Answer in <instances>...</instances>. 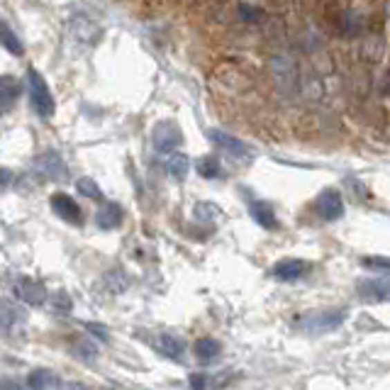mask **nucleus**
<instances>
[{
    "label": "nucleus",
    "mask_w": 390,
    "mask_h": 390,
    "mask_svg": "<svg viewBox=\"0 0 390 390\" xmlns=\"http://www.w3.org/2000/svg\"><path fill=\"white\" fill-rule=\"evenodd\" d=\"M346 310L337 308V310H319V313H308L295 322V329L305 334H327L332 329L342 327L346 319Z\"/></svg>",
    "instance_id": "f257e3e1"
},
{
    "label": "nucleus",
    "mask_w": 390,
    "mask_h": 390,
    "mask_svg": "<svg viewBox=\"0 0 390 390\" xmlns=\"http://www.w3.org/2000/svg\"><path fill=\"white\" fill-rule=\"evenodd\" d=\"M27 83H30V98H32V108L39 113V118H52L57 103H54V95L46 86V81L41 78V73L37 68L27 71Z\"/></svg>",
    "instance_id": "f03ea898"
},
{
    "label": "nucleus",
    "mask_w": 390,
    "mask_h": 390,
    "mask_svg": "<svg viewBox=\"0 0 390 390\" xmlns=\"http://www.w3.org/2000/svg\"><path fill=\"white\" fill-rule=\"evenodd\" d=\"M151 144H154V149L159 151V154L166 156L183 144V132H180V127L176 122L164 120V122L156 124L154 132H151Z\"/></svg>",
    "instance_id": "7ed1b4c3"
},
{
    "label": "nucleus",
    "mask_w": 390,
    "mask_h": 390,
    "mask_svg": "<svg viewBox=\"0 0 390 390\" xmlns=\"http://www.w3.org/2000/svg\"><path fill=\"white\" fill-rule=\"evenodd\" d=\"M12 292H15L17 300H22V303H27V305H41L49 298L44 283L35 281L32 276H17L15 281H12Z\"/></svg>",
    "instance_id": "20e7f679"
},
{
    "label": "nucleus",
    "mask_w": 390,
    "mask_h": 390,
    "mask_svg": "<svg viewBox=\"0 0 390 390\" xmlns=\"http://www.w3.org/2000/svg\"><path fill=\"white\" fill-rule=\"evenodd\" d=\"M27 324V310L20 308L12 300H3L0 305V327H3V334L8 339L15 337V334L22 332V327Z\"/></svg>",
    "instance_id": "39448f33"
},
{
    "label": "nucleus",
    "mask_w": 390,
    "mask_h": 390,
    "mask_svg": "<svg viewBox=\"0 0 390 390\" xmlns=\"http://www.w3.org/2000/svg\"><path fill=\"white\" fill-rule=\"evenodd\" d=\"M310 271H313V263L305 261V259H283L271 268V276L283 283H295L310 276Z\"/></svg>",
    "instance_id": "423d86ee"
},
{
    "label": "nucleus",
    "mask_w": 390,
    "mask_h": 390,
    "mask_svg": "<svg viewBox=\"0 0 390 390\" xmlns=\"http://www.w3.org/2000/svg\"><path fill=\"white\" fill-rule=\"evenodd\" d=\"M35 166L46 180H66L68 178V166L64 164L59 151L49 149V151H44V154H39L35 161Z\"/></svg>",
    "instance_id": "0eeeda50"
},
{
    "label": "nucleus",
    "mask_w": 390,
    "mask_h": 390,
    "mask_svg": "<svg viewBox=\"0 0 390 390\" xmlns=\"http://www.w3.org/2000/svg\"><path fill=\"white\" fill-rule=\"evenodd\" d=\"M49 203H52V210L57 212L64 222H68V225H76V227L83 225V212H81V207H78V203L73 201L71 195L54 193Z\"/></svg>",
    "instance_id": "6e6552de"
},
{
    "label": "nucleus",
    "mask_w": 390,
    "mask_h": 390,
    "mask_svg": "<svg viewBox=\"0 0 390 390\" xmlns=\"http://www.w3.org/2000/svg\"><path fill=\"white\" fill-rule=\"evenodd\" d=\"M207 137H210V142L215 144V147H220L222 151H227V154L234 156V159H249V156H252V149H249L247 144L241 142V139H234L232 134L220 132V129H210Z\"/></svg>",
    "instance_id": "1a4fd4ad"
},
{
    "label": "nucleus",
    "mask_w": 390,
    "mask_h": 390,
    "mask_svg": "<svg viewBox=\"0 0 390 390\" xmlns=\"http://www.w3.org/2000/svg\"><path fill=\"white\" fill-rule=\"evenodd\" d=\"M315 207H317L319 217L327 222H334L344 215V201H342V195H339L337 190H322L317 203H315Z\"/></svg>",
    "instance_id": "9d476101"
},
{
    "label": "nucleus",
    "mask_w": 390,
    "mask_h": 390,
    "mask_svg": "<svg viewBox=\"0 0 390 390\" xmlns=\"http://www.w3.org/2000/svg\"><path fill=\"white\" fill-rule=\"evenodd\" d=\"M359 295L364 300H390V278H369L359 283Z\"/></svg>",
    "instance_id": "9b49d317"
},
{
    "label": "nucleus",
    "mask_w": 390,
    "mask_h": 390,
    "mask_svg": "<svg viewBox=\"0 0 390 390\" xmlns=\"http://www.w3.org/2000/svg\"><path fill=\"white\" fill-rule=\"evenodd\" d=\"M249 215L254 217L259 227L263 230H278V220H276V210H273L268 203L263 201H249Z\"/></svg>",
    "instance_id": "f8f14e48"
},
{
    "label": "nucleus",
    "mask_w": 390,
    "mask_h": 390,
    "mask_svg": "<svg viewBox=\"0 0 390 390\" xmlns=\"http://www.w3.org/2000/svg\"><path fill=\"white\" fill-rule=\"evenodd\" d=\"M20 93H22L20 81H15L12 76L0 78V108H3V113H10L12 105L20 100Z\"/></svg>",
    "instance_id": "ddd939ff"
},
{
    "label": "nucleus",
    "mask_w": 390,
    "mask_h": 390,
    "mask_svg": "<svg viewBox=\"0 0 390 390\" xmlns=\"http://www.w3.org/2000/svg\"><path fill=\"white\" fill-rule=\"evenodd\" d=\"M156 346H159V351L166 356V359L171 361H183V354H185V342L180 337H176V334H159V339H156Z\"/></svg>",
    "instance_id": "4468645a"
},
{
    "label": "nucleus",
    "mask_w": 390,
    "mask_h": 390,
    "mask_svg": "<svg viewBox=\"0 0 390 390\" xmlns=\"http://www.w3.org/2000/svg\"><path fill=\"white\" fill-rule=\"evenodd\" d=\"M95 222H98V227L105 232L118 230V227L122 225V207H120L118 203H105L103 210L95 215Z\"/></svg>",
    "instance_id": "2eb2a0df"
},
{
    "label": "nucleus",
    "mask_w": 390,
    "mask_h": 390,
    "mask_svg": "<svg viewBox=\"0 0 390 390\" xmlns=\"http://www.w3.org/2000/svg\"><path fill=\"white\" fill-rule=\"evenodd\" d=\"M62 385V378H59L54 371H46V369H37L30 373V378H27V388H59Z\"/></svg>",
    "instance_id": "dca6fc26"
},
{
    "label": "nucleus",
    "mask_w": 390,
    "mask_h": 390,
    "mask_svg": "<svg viewBox=\"0 0 390 390\" xmlns=\"http://www.w3.org/2000/svg\"><path fill=\"white\" fill-rule=\"evenodd\" d=\"M220 351H222V346L215 339H198V342H195V356H198L201 364H212V361L220 356Z\"/></svg>",
    "instance_id": "f3484780"
},
{
    "label": "nucleus",
    "mask_w": 390,
    "mask_h": 390,
    "mask_svg": "<svg viewBox=\"0 0 390 390\" xmlns=\"http://www.w3.org/2000/svg\"><path fill=\"white\" fill-rule=\"evenodd\" d=\"M166 174L176 180H183L188 174V156L180 154V151H171L166 154Z\"/></svg>",
    "instance_id": "a211bd4d"
},
{
    "label": "nucleus",
    "mask_w": 390,
    "mask_h": 390,
    "mask_svg": "<svg viewBox=\"0 0 390 390\" xmlns=\"http://www.w3.org/2000/svg\"><path fill=\"white\" fill-rule=\"evenodd\" d=\"M195 171L207 180L217 178V176L222 174L220 159H215V156H203V159H198V164H195Z\"/></svg>",
    "instance_id": "6ab92c4d"
},
{
    "label": "nucleus",
    "mask_w": 390,
    "mask_h": 390,
    "mask_svg": "<svg viewBox=\"0 0 390 390\" xmlns=\"http://www.w3.org/2000/svg\"><path fill=\"white\" fill-rule=\"evenodd\" d=\"M71 351H73V356H76V359L86 361V364H91V361H95V356H98V346L93 344V342H88V339H83V337L73 342Z\"/></svg>",
    "instance_id": "aec40b11"
},
{
    "label": "nucleus",
    "mask_w": 390,
    "mask_h": 390,
    "mask_svg": "<svg viewBox=\"0 0 390 390\" xmlns=\"http://www.w3.org/2000/svg\"><path fill=\"white\" fill-rule=\"evenodd\" d=\"M76 188H78V193H81L83 198H88V201L105 203V198H103V190L98 188V183H95V180H93V178H78Z\"/></svg>",
    "instance_id": "412c9836"
},
{
    "label": "nucleus",
    "mask_w": 390,
    "mask_h": 390,
    "mask_svg": "<svg viewBox=\"0 0 390 390\" xmlns=\"http://www.w3.org/2000/svg\"><path fill=\"white\" fill-rule=\"evenodd\" d=\"M3 46H6L8 52L10 54H15V57H20L22 52H25V49H22V44H20V39H17L15 37V32L10 30V25H8L6 20H3Z\"/></svg>",
    "instance_id": "4be33fe9"
},
{
    "label": "nucleus",
    "mask_w": 390,
    "mask_h": 390,
    "mask_svg": "<svg viewBox=\"0 0 390 390\" xmlns=\"http://www.w3.org/2000/svg\"><path fill=\"white\" fill-rule=\"evenodd\" d=\"M52 310H54V313H59V315H68V313H71V298H68L64 290L54 292V295H52Z\"/></svg>",
    "instance_id": "5701e85b"
},
{
    "label": "nucleus",
    "mask_w": 390,
    "mask_h": 390,
    "mask_svg": "<svg viewBox=\"0 0 390 390\" xmlns=\"http://www.w3.org/2000/svg\"><path fill=\"white\" fill-rule=\"evenodd\" d=\"M361 263H364V268H371V271L390 273V257H369Z\"/></svg>",
    "instance_id": "b1692460"
},
{
    "label": "nucleus",
    "mask_w": 390,
    "mask_h": 390,
    "mask_svg": "<svg viewBox=\"0 0 390 390\" xmlns=\"http://www.w3.org/2000/svg\"><path fill=\"white\" fill-rule=\"evenodd\" d=\"M195 217L203 222H215L217 215H220V210H217L215 205H207V203H201V205H195Z\"/></svg>",
    "instance_id": "393cba45"
},
{
    "label": "nucleus",
    "mask_w": 390,
    "mask_h": 390,
    "mask_svg": "<svg viewBox=\"0 0 390 390\" xmlns=\"http://www.w3.org/2000/svg\"><path fill=\"white\" fill-rule=\"evenodd\" d=\"M86 329H88V332H93V337H95V339H100V342H108V329H105L103 327V324H95V322H88L86 324Z\"/></svg>",
    "instance_id": "a878e982"
},
{
    "label": "nucleus",
    "mask_w": 390,
    "mask_h": 390,
    "mask_svg": "<svg viewBox=\"0 0 390 390\" xmlns=\"http://www.w3.org/2000/svg\"><path fill=\"white\" fill-rule=\"evenodd\" d=\"M190 385H193V388H207V385H215V380L205 378L203 373H193L190 375Z\"/></svg>",
    "instance_id": "bb28decb"
},
{
    "label": "nucleus",
    "mask_w": 390,
    "mask_h": 390,
    "mask_svg": "<svg viewBox=\"0 0 390 390\" xmlns=\"http://www.w3.org/2000/svg\"><path fill=\"white\" fill-rule=\"evenodd\" d=\"M8 185H10V171H3V188H8Z\"/></svg>",
    "instance_id": "cd10ccee"
}]
</instances>
